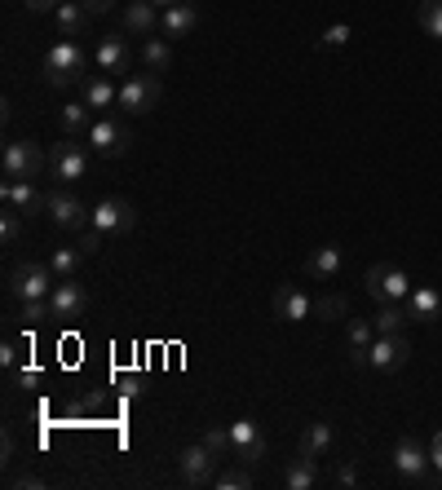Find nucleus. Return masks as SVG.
<instances>
[{"mask_svg":"<svg viewBox=\"0 0 442 490\" xmlns=\"http://www.w3.org/2000/svg\"><path fill=\"white\" fill-rule=\"evenodd\" d=\"M212 486L217 490H248L252 486V473H248V464H243V468H231V473H217Z\"/></svg>","mask_w":442,"mask_h":490,"instance_id":"2f4dec72","label":"nucleus"},{"mask_svg":"<svg viewBox=\"0 0 442 490\" xmlns=\"http://www.w3.org/2000/svg\"><path fill=\"white\" fill-rule=\"evenodd\" d=\"M0 199H5V208H14V212H23V217L49 212V199L40 195L32 181H5V186H0Z\"/></svg>","mask_w":442,"mask_h":490,"instance_id":"2eb2a0df","label":"nucleus"},{"mask_svg":"<svg viewBox=\"0 0 442 490\" xmlns=\"http://www.w3.org/2000/svg\"><path fill=\"white\" fill-rule=\"evenodd\" d=\"M363 283H368V296H372L376 305H385V300H408V292H411L408 270H398V265H389V261L372 265V270L363 274Z\"/></svg>","mask_w":442,"mask_h":490,"instance_id":"20e7f679","label":"nucleus"},{"mask_svg":"<svg viewBox=\"0 0 442 490\" xmlns=\"http://www.w3.org/2000/svg\"><path fill=\"white\" fill-rule=\"evenodd\" d=\"M231 456H239L248 468L266 459V437H261L257 420H235L231 425Z\"/></svg>","mask_w":442,"mask_h":490,"instance_id":"f8f14e48","label":"nucleus"},{"mask_svg":"<svg viewBox=\"0 0 442 490\" xmlns=\"http://www.w3.org/2000/svg\"><path fill=\"white\" fill-rule=\"evenodd\" d=\"M349 27H345V23H332V27H328V32L319 35V44H323V49H340V44H349Z\"/></svg>","mask_w":442,"mask_h":490,"instance_id":"c9c22d12","label":"nucleus"},{"mask_svg":"<svg viewBox=\"0 0 442 490\" xmlns=\"http://www.w3.org/2000/svg\"><path fill=\"white\" fill-rule=\"evenodd\" d=\"M217 464H221V459L212 456L204 442H195V446L177 451V473H182V482H186V486H212Z\"/></svg>","mask_w":442,"mask_h":490,"instance_id":"0eeeda50","label":"nucleus"},{"mask_svg":"<svg viewBox=\"0 0 442 490\" xmlns=\"http://www.w3.org/2000/svg\"><path fill=\"white\" fill-rule=\"evenodd\" d=\"M84 102L93 111H106V106H120V84L115 75H103V71H89L84 75Z\"/></svg>","mask_w":442,"mask_h":490,"instance_id":"aec40b11","label":"nucleus"},{"mask_svg":"<svg viewBox=\"0 0 442 490\" xmlns=\"http://www.w3.org/2000/svg\"><path fill=\"white\" fill-rule=\"evenodd\" d=\"M332 442H337V428L328 425V420H314V425L301 428V442H297V451L309 459H319V456H328L332 451Z\"/></svg>","mask_w":442,"mask_h":490,"instance_id":"412c9836","label":"nucleus"},{"mask_svg":"<svg viewBox=\"0 0 442 490\" xmlns=\"http://www.w3.org/2000/svg\"><path fill=\"white\" fill-rule=\"evenodd\" d=\"M337 486H359V468L354 464H340L337 468Z\"/></svg>","mask_w":442,"mask_h":490,"instance_id":"58836bf2","label":"nucleus"},{"mask_svg":"<svg viewBox=\"0 0 442 490\" xmlns=\"http://www.w3.org/2000/svg\"><path fill=\"white\" fill-rule=\"evenodd\" d=\"M408 358H411V340L403 331L376 336L372 349H368V367H376V371H398V367H408Z\"/></svg>","mask_w":442,"mask_h":490,"instance_id":"9b49d317","label":"nucleus"},{"mask_svg":"<svg viewBox=\"0 0 442 490\" xmlns=\"http://www.w3.org/2000/svg\"><path fill=\"white\" fill-rule=\"evenodd\" d=\"M23 318H27V323H44V318H54V314H49V300H23Z\"/></svg>","mask_w":442,"mask_h":490,"instance_id":"e433bc0d","label":"nucleus"},{"mask_svg":"<svg viewBox=\"0 0 442 490\" xmlns=\"http://www.w3.org/2000/svg\"><path fill=\"white\" fill-rule=\"evenodd\" d=\"M340 265H345V252H340L337 243H323V248H314L306 257V274L314 283H328V279H337Z\"/></svg>","mask_w":442,"mask_h":490,"instance_id":"6ab92c4d","label":"nucleus"},{"mask_svg":"<svg viewBox=\"0 0 442 490\" xmlns=\"http://www.w3.org/2000/svg\"><path fill=\"white\" fill-rule=\"evenodd\" d=\"M103 230H89V234H80V243H75V248H80V252H84V257H98V252H103Z\"/></svg>","mask_w":442,"mask_h":490,"instance_id":"4c0bfd02","label":"nucleus"},{"mask_svg":"<svg viewBox=\"0 0 442 490\" xmlns=\"http://www.w3.org/2000/svg\"><path fill=\"white\" fill-rule=\"evenodd\" d=\"M58 288V274L49 261H18L9 270V296L18 300H49Z\"/></svg>","mask_w":442,"mask_h":490,"instance_id":"f03ea898","label":"nucleus"},{"mask_svg":"<svg viewBox=\"0 0 442 490\" xmlns=\"http://www.w3.org/2000/svg\"><path fill=\"white\" fill-rule=\"evenodd\" d=\"M0 362H5V367H18V340H5V349H0Z\"/></svg>","mask_w":442,"mask_h":490,"instance_id":"a19ab883","label":"nucleus"},{"mask_svg":"<svg viewBox=\"0 0 442 490\" xmlns=\"http://www.w3.org/2000/svg\"><path fill=\"white\" fill-rule=\"evenodd\" d=\"M160 98H164V80L155 71H133V75L120 80V111H129V115L155 111Z\"/></svg>","mask_w":442,"mask_h":490,"instance_id":"7ed1b4c3","label":"nucleus"},{"mask_svg":"<svg viewBox=\"0 0 442 490\" xmlns=\"http://www.w3.org/2000/svg\"><path fill=\"white\" fill-rule=\"evenodd\" d=\"M151 5H155V9H169V5H177V0H151Z\"/></svg>","mask_w":442,"mask_h":490,"instance_id":"a18cd8bd","label":"nucleus"},{"mask_svg":"<svg viewBox=\"0 0 442 490\" xmlns=\"http://www.w3.org/2000/svg\"><path fill=\"white\" fill-rule=\"evenodd\" d=\"M408 323H411V314L408 309H398V300H385V305L376 309V318H372L376 336H394V331H403Z\"/></svg>","mask_w":442,"mask_h":490,"instance_id":"bb28decb","label":"nucleus"},{"mask_svg":"<svg viewBox=\"0 0 442 490\" xmlns=\"http://www.w3.org/2000/svg\"><path fill=\"white\" fill-rule=\"evenodd\" d=\"M0 168H5V181H32V177H40V168H44V155H40V146H35L32 137H23V142H9L5 146Z\"/></svg>","mask_w":442,"mask_h":490,"instance_id":"39448f33","label":"nucleus"},{"mask_svg":"<svg viewBox=\"0 0 442 490\" xmlns=\"http://www.w3.org/2000/svg\"><path fill=\"white\" fill-rule=\"evenodd\" d=\"M84 261H89V257H84L80 248H54V252H49V265H54V274H58V279H75Z\"/></svg>","mask_w":442,"mask_h":490,"instance_id":"c85d7f7f","label":"nucleus"},{"mask_svg":"<svg viewBox=\"0 0 442 490\" xmlns=\"http://www.w3.org/2000/svg\"><path fill=\"white\" fill-rule=\"evenodd\" d=\"M195 27H200V5H191V0H177V5H169L160 14V32L169 35V40H182V35H191Z\"/></svg>","mask_w":442,"mask_h":490,"instance_id":"f3484780","label":"nucleus"},{"mask_svg":"<svg viewBox=\"0 0 442 490\" xmlns=\"http://www.w3.org/2000/svg\"><path fill=\"white\" fill-rule=\"evenodd\" d=\"M54 18H58V35H67V40H75V35H80L84 27H89V18H93V14H89V9H84L80 0H63V5L54 9Z\"/></svg>","mask_w":442,"mask_h":490,"instance_id":"5701e85b","label":"nucleus"},{"mask_svg":"<svg viewBox=\"0 0 442 490\" xmlns=\"http://www.w3.org/2000/svg\"><path fill=\"white\" fill-rule=\"evenodd\" d=\"M429 459H434V468L442 473V428L434 433V442H429Z\"/></svg>","mask_w":442,"mask_h":490,"instance_id":"79ce46f5","label":"nucleus"},{"mask_svg":"<svg viewBox=\"0 0 442 490\" xmlns=\"http://www.w3.org/2000/svg\"><path fill=\"white\" fill-rule=\"evenodd\" d=\"M345 358H349V367H368V349H349Z\"/></svg>","mask_w":442,"mask_h":490,"instance_id":"c03bdc74","label":"nucleus"},{"mask_svg":"<svg viewBox=\"0 0 442 490\" xmlns=\"http://www.w3.org/2000/svg\"><path fill=\"white\" fill-rule=\"evenodd\" d=\"M93 66H98L103 75H133V71H129V66H133V54H129L124 35H106V40H98Z\"/></svg>","mask_w":442,"mask_h":490,"instance_id":"ddd939ff","label":"nucleus"},{"mask_svg":"<svg viewBox=\"0 0 442 490\" xmlns=\"http://www.w3.org/2000/svg\"><path fill=\"white\" fill-rule=\"evenodd\" d=\"M80 5H84L89 14H111V9H115V0H80Z\"/></svg>","mask_w":442,"mask_h":490,"instance_id":"37998d69","label":"nucleus"},{"mask_svg":"<svg viewBox=\"0 0 442 490\" xmlns=\"http://www.w3.org/2000/svg\"><path fill=\"white\" fill-rule=\"evenodd\" d=\"M89 66L93 58L75 44V40H58L49 54H44V80L54 84V89H67V84H84V75H89Z\"/></svg>","mask_w":442,"mask_h":490,"instance_id":"f257e3e1","label":"nucleus"},{"mask_svg":"<svg viewBox=\"0 0 442 490\" xmlns=\"http://www.w3.org/2000/svg\"><path fill=\"white\" fill-rule=\"evenodd\" d=\"M314 314L319 318H349V296H323V300H314Z\"/></svg>","mask_w":442,"mask_h":490,"instance_id":"7c9ffc66","label":"nucleus"},{"mask_svg":"<svg viewBox=\"0 0 442 490\" xmlns=\"http://www.w3.org/2000/svg\"><path fill=\"white\" fill-rule=\"evenodd\" d=\"M49 221L58 230H80L89 221V208L75 195H63V191H58V195H49Z\"/></svg>","mask_w":442,"mask_h":490,"instance_id":"a211bd4d","label":"nucleus"},{"mask_svg":"<svg viewBox=\"0 0 442 490\" xmlns=\"http://www.w3.org/2000/svg\"><path fill=\"white\" fill-rule=\"evenodd\" d=\"M84 142L98 151V155H124L129 151V129L120 124V120H111V115H98L93 124H89V132H84Z\"/></svg>","mask_w":442,"mask_h":490,"instance_id":"9d476101","label":"nucleus"},{"mask_svg":"<svg viewBox=\"0 0 442 490\" xmlns=\"http://www.w3.org/2000/svg\"><path fill=\"white\" fill-rule=\"evenodd\" d=\"M23 5H27L32 14H54V9H58L63 0H23Z\"/></svg>","mask_w":442,"mask_h":490,"instance_id":"ea45409f","label":"nucleus"},{"mask_svg":"<svg viewBox=\"0 0 442 490\" xmlns=\"http://www.w3.org/2000/svg\"><path fill=\"white\" fill-rule=\"evenodd\" d=\"M408 314L416 318V323H438L442 292H438V288H411V292H408Z\"/></svg>","mask_w":442,"mask_h":490,"instance_id":"4be33fe9","label":"nucleus"},{"mask_svg":"<svg viewBox=\"0 0 442 490\" xmlns=\"http://www.w3.org/2000/svg\"><path fill=\"white\" fill-rule=\"evenodd\" d=\"M420 27L442 40V0H420Z\"/></svg>","mask_w":442,"mask_h":490,"instance_id":"c756f323","label":"nucleus"},{"mask_svg":"<svg viewBox=\"0 0 442 490\" xmlns=\"http://www.w3.org/2000/svg\"><path fill=\"white\" fill-rule=\"evenodd\" d=\"M204 446L217 459H226L231 456V428H204Z\"/></svg>","mask_w":442,"mask_h":490,"instance_id":"72a5a7b5","label":"nucleus"},{"mask_svg":"<svg viewBox=\"0 0 442 490\" xmlns=\"http://www.w3.org/2000/svg\"><path fill=\"white\" fill-rule=\"evenodd\" d=\"M314 482H319V468H314V459L297 451V459H288V468H283V486H288V490H309Z\"/></svg>","mask_w":442,"mask_h":490,"instance_id":"b1692460","label":"nucleus"},{"mask_svg":"<svg viewBox=\"0 0 442 490\" xmlns=\"http://www.w3.org/2000/svg\"><path fill=\"white\" fill-rule=\"evenodd\" d=\"M314 314V300H309L297 283H283L279 292H274V318H283V323H301Z\"/></svg>","mask_w":442,"mask_h":490,"instance_id":"dca6fc26","label":"nucleus"},{"mask_svg":"<svg viewBox=\"0 0 442 490\" xmlns=\"http://www.w3.org/2000/svg\"><path fill=\"white\" fill-rule=\"evenodd\" d=\"M18 234H23V212L9 208V212L0 217V239H5V243H18Z\"/></svg>","mask_w":442,"mask_h":490,"instance_id":"f704fd0d","label":"nucleus"},{"mask_svg":"<svg viewBox=\"0 0 442 490\" xmlns=\"http://www.w3.org/2000/svg\"><path fill=\"white\" fill-rule=\"evenodd\" d=\"M89 226L103 230V234H124V230L137 226V208L129 203V199L111 195V199H103V203L89 212Z\"/></svg>","mask_w":442,"mask_h":490,"instance_id":"1a4fd4ad","label":"nucleus"},{"mask_svg":"<svg viewBox=\"0 0 442 490\" xmlns=\"http://www.w3.org/2000/svg\"><path fill=\"white\" fill-rule=\"evenodd\" d=\"M49 172L58 177V181H84L89 177V151L71 137V142H58L54 151H49Z\"/></svg>","mask_w":442,"mask_h":490,"instance_id":"6e6552de","label":"nucleus"},{"mask_svg":"<svg viewBox=\"0 0 442 490\" xmlns=\"http://www.w3.org/2000/svg\"><path fill=\"white\" fill-rule=\"evenodd\" d=\"M429 451L416 442V437H398L394 442V468H398V477L403 482H416V486H429L434 477H429Z\"/></svg>","mask_w":442,"mask_h":490,"instance_id":"423d86ee","label":"nucleus"},{"mask_svg":"<svg viewBox=\"0 0 442 490\" xmlns=\"http://www.w3.org/2000/svg\"><path fill=\"white\" fill-rule=\"evenodd\" d=\"M372 331L368 318H349V349H372Z\"/></svg>","mask_w":442,"mask_h":490,"instance_id":"473e14b6","label":"nucleus"},{"mask_svg":"<svg viewBox=\"0 0 442 490\" xmlns=\"http://www.w3.org/2000/svg\"><path fill=\"white\" fill-rule=\"evenodd\" d=\"M124 27L137 35H151L155 27H160V14H155V5L151 0H133L129 9H124Z\"/></svg>","mask_w":442,"mask_h":490,"instance_id":"a878e982","label":"nucleus"},{"mask_svg":"<svg viewBox=\"0 0 442 490\" xmlns=\"http://www.w3.org/2000/svg\"><path fill=\"white\" fill-rule=\"evenodd\" d=\"M93 106L80 98V102H63V111H58V120H63V129H67V137H84L89 132V124H93V115H89Z\"/></svg>","mask_w":442,"mask_h":490,"instance_id":"393cba45","label":"nucleus"},{"mask_svg":"<svg viewBox=\"0 0 442 490\" xmlns=\"http://www.w3.org/2000/svg\"><path fill=\"white\" fill-rule=\"evenodd\" d=\"M89 309V292H84V283H75V279H58V288L49 296V314L54 318H80Z\"/></svg>","mask_w":442,"mask_h":490,"instance_id":"4468645a","label":"nucleus"},{"mask_svg":"<svg viewBox=\"0 0 442 490\" xmlns=\"http://www.w3.org/2000/svg\"><path fill=\"white\" fill-rule=\"evenodd\" d=\"M142 66H146V71H155V75H160V71H169V66H172V44H169V40L151 35V40L142 44Z\"/></svg>","mask_w":442,"mask_h":490,"instance_id":"cd10ccee","label":"nucleus"}]
</instances>
